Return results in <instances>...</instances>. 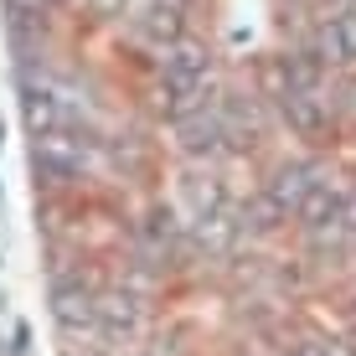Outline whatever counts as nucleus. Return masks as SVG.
Here are the masks:
<instances>
[{
    "label": "nucleus",
    "instance_id": "1",
    "mask_svg": "<svg viewBox=\"0 0 356 356\" xmlns=\"http://www.w3.org/2000/svg\"><path fill=\"white\" fill-rule=\"evenodd\" d=\"M161 72H165V88L191 98L202 93V83L212 78V57H207L202 42H191V36H176V42L161 47Z\"/></svg>",
    "mask_w": 356,
    "mask_h": 356
},
{
    "label": "nucleus",
    "instance_id": "2",
    "mask_svg": "<svg viewBox=\"0 0 356 356\" xmlns=\"http://www.w3.org/2000/svg\"><path fill=\"white\" fill-rule=\"evenodd\" d=\"M321 186H325V170L315 161H289V165L274 170V181H268V207H274L279 217H289V212L300 217V207L310 202Z\"/></svg>",
    "mask_w": 356,
    "mask_h": 356
},
{
    "label": "nucleus",
    "instance_id": "3",
    "mask_svg": "<svg viewBox=\"0 0 356 356\" xmlns=\"http://www.w3.org/2000/svg\"><path fill=\"white\" fill-rule=\"evenodd\" d=\"M145 321V305L134 300L129 289H108V294H98V325L108 330V336H134Z\"/></svg>",
    "mask_w": 356,
    "mask_h": 356
},
{
    "label": "nucleus",
    "instance_id": "4",
    "mask_svg": "<svg viewBox=\"0 0 356 356\" xmlns=\"http://www.w3.org/2000/svg\"><path fill=\"white\" fill-rule=\"evenodd\" d=\"M321 63H356V16H325L315 26Z\"/></svg>",
    "mask_w": 356,
    "mask_h": 356
},
{
    "label": "nucleus",
    "instance_id": "5",
    "mask_svg": "<svg viewBox=\"0 0 356 356\" xmlns=\"http://www.w3.org/2000/svg\"><path fill=\"white\" fill-rule=\"evenodd\" d=\"M36 165L47 170V176H72V170L83 165V145L72 140V134H42L36 140Z\"/></svg>",
    "mask_w": 356,
    "mask_h": 356
},
{
    "label": "nucleus",
    "instance_id": "6",
    "mask_svg": "<svg viewBox=\"0 0 356 356\" xmlns=\"http://www.w3.org/2000/svg\"><path fill=\"white\" fill-rule=\"evenodd\" d=\"M57 321L67 330H83V325H98V300L83 284H57Z\"/></svg>",
    "mask_w": 356,
    "mask_h": 356
},
{
    "label": "nucleus",
    "instance_id": "7",
    "mask_svg": "<svg viewBox=\"0 0 356 356\" xmlns=\"http://www.w3.org/2000/svg\"><path fill=\"white\" fill-rule=\"evenodd\" d=\"M294 356H356V351L341 346V341H310V346H300Z\"/></svg>",
    "mask_w": 356,
    "mask_h": 356
}]
</instances>
